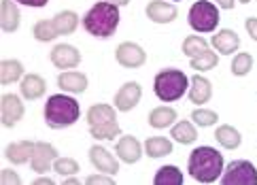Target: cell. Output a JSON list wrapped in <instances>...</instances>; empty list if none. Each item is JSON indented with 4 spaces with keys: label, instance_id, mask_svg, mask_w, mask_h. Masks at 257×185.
I'll return each instance as SVG.
<instances>
[{
    "label": "cell",
    "instance_id": "277c9868",
    "mask_svg": "<svg viewBox=\"0 0 257 185\" xmlns=\"http://www.w3.org/2000/svg\"><path fill=\"white\" fill-rule=\"evenodd\" d=\"M81 117V107L72 96L66 94H53L47 98L45 105V122L53 130H62L72 124H77V119Z\"/></svg>",
    "mask_w": 257,
    "mask_h": 185
},
{
    "label": "cell",
    "instance_id": "7bdbcfd3",
    "mask_svg": "<svg viewBox=\"0 0 257 185\" xmlns=\"http://www.w3.org/2000/svg\"><path fill=\"white\" fill-rule=\"evenodd\" d=\"M238 3H242V5H249V3H251V0H238Z\"/></svg>",
    "mask_w": 257,
    "mask_h": 185
},
{
    "label": "cell",
    "instance_id": "4dcf8cb0",
    "mask_svg": "<svg viewBox=\"0 0 257 185\" xmlns=\"http://www.w3.org/2000/svg\"><path fill=\"white\" fill-rule=\"evenodd\" d=\"M206 49H208V41H204L200 34H189V36H185V41H183V53H185L189 60Z\"/></svg>",
    "mask_w": 257,
    "mask_h": 185
},
{
    "label": "cell",
    "instance_id": "5bb4252c",
    "mask_svg": "<svg viewBox=\"0 0 257 185\" xmlns=\"http://www.w3.org/2000/svg\"><path fill=\"white\" fill-rule=\"evenodd\" d=\"M89 162L98 172H104V174H117L119 172V162L104 149L102 145L89 147Z\"/></svg>",
    "mask_w": 257,
    "mask_h": 185
},
{
    "label": "cell",
    "instance_id": "f546056e",
    "mask_svg": "<svg viewBox=\"0 0 257 185\" xmlns=\"http://www.w3.org/2000/svg\"><path fill=\"white\" fill-rule=\"evenodd\" d=\"M32 34H34V39L41 41V43H51L53 39H58L60 36L51 20H39L32 28Z\"/></svg>",
    "mask_w": 257,
    "mask_h": 185
},
{
    "label": "cell",
    "instance_id": "ac0fdd59",
    "mask_svg": "<svg viewBox=\"0 0 257 185\" xmlns=\"http://www.w3.org/2000/svg\"><path fill=\"white\" fill-rule=\"evenodd\" d=\"M22 24V11L15 0H3L0 3V26L5 32H15Z\"/></svg>",
    "mask_w": 257,
    "mask_h": 185
},
{
    "label": "cell",
    "instance_id": "cb8c5ba5",
    "mask_svg": "<svg viewBox=\"0 0 257 185\" xmlns=\"http://www.w3.org/2000/svg\"><path fill=\"white\" fill-rule=\"evenodd\" d=\"M24 64L15 58H7L0 62V83L3 85H11V83L24 79Z\"/></svg>",
    "mask_w": 257,
    "mask_h": 185
},
{
    "label": "cell",
    "instance_id": "9a60e30c",
    "mask_svg": "<svg viewBox=\"0 0 257 185\" xmlns=\"http://www.w3.org/2000/svg\"><path fill=\"white\" fill-rule=\"evenodd\" d=\"M147 17L153 22V24H170L177 20V7L166 3V0H151L145 9Z\"/></svg>",
    "mask_w": 257,
    "mask_h": 185
},
{
    "label": "cell",
    "instance_id": "30bf717a",
    "mask_svg": "<svg viewBox=\"0 0 257 185\" xmlns=\"http://www.w3.org/2000/svg\"><path fill=\"white\" fill-rule=\"evenodd\" d=\"M49 60L56 68H60L62 72L64 70H75L79 64H81V51L72 45H66V43H60L56 47L51 49L49 53Z\"/></svg>",
    "mask_w": 257,
    "mask_h": 185
},
{
    "label": "cell",
    "instance_id": "83f0119b",
    "mask_svg": "<svg viewBox=\"0 0 257 185\" xmlns=\"http://www.w3.org/2000/svg\"><path fill=\"white\" fill-rule=\"evenodd\" d=\"M183 170L179 166H172V164H166L158 168L153 177V185H183Z\"/></svg>",
    "mask_w": 257,
    "mask_h": 185
},
{
    "label": "cell",
    "instance_id": "603a6c76",
    "mask_svg": "<svg viewBox=\"0 0 257 185\" xmlns=\"http://www.w3.org/2000/svg\"><path fill=\"white\" fill-rule=\"evenodd\" d=\"M174 124H177V111L168 105L155 107L149 113V126L155 128V130H164V128L174 126Z\"/></svg>",
    "mask_w": 257,
    "mask_h": 185
},
{
    "label": "cell",
    "instance_id": "e0dca14e",
    "mask_svg": "<svg viewBox=\"0 0 257 185\" xmlns=\"http://www.w3.org/2000/svg\"><path fill=\"white\" fill-rule=\"evenodd\" d=\"M210 45L215 47L217 53L232 55L234 51H238V47H240V36H238L234 30H229V28H223V30H219V32L213 34Z\"/></svg>",
    "mask_w": 257,
    "mask_h": 185
},
{
    "label": "cell",
    "instance_id": "44dd1931",
    "mask_svg": "<svg viewBox=\"0 0 257 185\" xmlns=\"http://www.w3.org/2000/svg\"><path fill=\"white\" fill-rule=\"evenodd\" d=\"M32 151H34V143L32 141H17L7 145L5 149V158L13 164H26L32 160Z\"/></svg>",
    "mask_w": 257,
    "mask_h": 185
},
{
    "label": "cell",
    "instance_id": "8d00e7d4",
    "mask_svg": "<svg viewBox=\"0 0 257 185\" xmlns=\"http://www.w3.org/2000/svg\"><path fill=\"white\" fill-rule=\"evenodd\" d=\"M244 28H246V32H249L251 39L257 43V17H246Z\"/></svg>",
    "mask_w": 257,
    "mask_h": 185
},
{
    "label": "cell",
    "instance_id": "f1b7e54d",
    "mask_svg": "<svg viewBox=\"0 0 257 185\" xmlns=\"http://www.w3.org/2000/svg\"><path fill=\"white\" fill-rule=\"evenodd\" d=\"M219 64V55H217V51H213V49H206V51H202V53H198L196 58H191L189 60V66L194 68L196 72H206V70H213L215 66Z\"/></svg>",
    "mask_w": 257,
    "mask_h": 185
},
{
    "label": "cell",
    "instance_id": "5b68a950",
    "mask_svg": "<svg viewBox=\"0 0 257 185\" xmlns=\"http://www.w3.org/2000/svg\"><path fill=\"white\" fill-rule=\"evenodd\" d=\"M189 77L179 68H162L153 79V91L162 103H177L189 91Z\"/></svg>",
    "mask_w": 257,
    "mask_h": 185
},
{
    "label": "cell",
    "instance_id": "8992f818",
    "mask_svg": "<svg viewBox=\"0 0 257 185\" xmlns=\"http://www.w3.org/2000/svg\"><path fill=\"white\" fill-rule=\"evenodd\" d=\"M187 22L198 34L215 32V28L219 26V9L210 0H198L189 9Z\"/></svg>",
    "mask_w": 257,
    "mask_h": 185
},
{
    "label": "cell",
    "instance_id": "ffe728a7",
    "mask_svg": "<svg viewBox=\"0 0 257 185\" xmlns=\"http://www.w3.org/2000/svg\"><path fill=\"white\" fill-rule=\"evenodd\" d=\"M45 91H47V83H45V79L41 75H36V72L26 75L20 83V94L26 100H39Z\"/></svg>",
    "mask_w": 257,
    "mask_h": 185
},
{
    "label": "cell",
    "instance_id": "f35d334b",
    "mask_svg": "<svg viewBox=\"0 0 257 185\" xmlns=\"http://www.w3.org/2000/svg\"><path fill=\"white\" fill-rule=\"evenodd\" d=\"M30 185H56V181L49 179V177H39V179H34Z\"/></svg>",
    "mask_w": 257,
    "mask_h": 185
},
{
    "label": "cell",
    "instance_id": "3957f363",
    "mask_svg": "<svg viewBox=\"0 0 257 185\" xmlns=\"http://www.w3.org/2000/svg\"><path fill=\"white\" fill-rule=\"evenodd\" d=\"M87 126H89V134L96 141H115L117 136H121V128H119L117 122V109L106 103H98L89 107Z\"/></svg>",
    "mask_w": 257,
    "mask_h": 185
},
{
    "label": "cell",
    "instance_id": "52a82bcc",
    "mask_svg": "<svg viewBox=\"0 0 257 185\" xmlns=\"http://www.w3.org/2000/svg\"><path fill=\"white\" fill-rule=\"evenodd\" d=\"M221 185H257V168L249 160H234L225 166Z\"/></svg>",
    "mask_w": 257,
    "mask_h": 185
},
{
    "label": "cell",
    "instance_id": "d590c367",
    "mask_svg": "<svg viewBox=\"0 0 257 185\" xmlns=\"http://www.w3.org/2000/svg\"><path fill=\"white\" fill-rule=\"evenodd\" d=\"M0 185H22V177L11 168H3V172H0Z\"/></svg>",
    "mask_w": 257,
    "mask_h": 185
},
{
    "label": "cell",
    "instance_id": "74e56055",
    "mask_svg": "<svg viewBox=\"0 0 257 185\" xmlns=\"http://www.w3.org/2000/svg\"><path fill=\"white\" fill-rule=\"evenodd\" d=\"M17 5H24V7H34V9H41L49 3V0H15Z\"/></svg>",
    "mask_w": 257,
    "mask_h": 185
},
{
    "label": "cell",
    "instance_id": "2e32d148",
    "mask_svg": "<svg viewBox=\"0 0 257 185\" xmlns=\"http://www.w3.org/2000/svg\"><path fill=\"white\" fill-rule=\"evenodd\" d=\"M87 85H89L87 75L79 70H64L58 77V87L62 91H66V94H83Z\"/></svg>",
    "mask_w": 257,
    "mask_h": 185
},
{
    "label": "cell",
    "instance_id": "7a4b0ae2",
    "mask_svg": "<svg viewBox=\"0 0 257 185\" xmlns=\"http://www.w3.org/2000/svg\"><path fill=\"white\" fill-rule=\"evenodd\" d=\"M119 20H121V13H119V7L106 3H96L91 5V9L83 15V28L96 39H108L117 32V26H119Z\"/></svg>",
    "mask_w": 257,
    "mask_h": 185
},
{
    "label": "cell",
    "instance_id": "e575fe53",
    "mask_svg": "<svg viewBox=\"0 0 257 185\" xmlns=\"http://www.w3.org/2000/svg\"><path fill=\"white\" fill-rule=\"evenodd\" d=\"M85 185H117V181L113 179V174L96 172V174H89L85 179Z\"/></svg>",
    "mask_w": 257,
    "mask_h": 185
},
{
    "label": "cell",
    "instance_id": "60d3db41",
    "mask_svg": "<svg viewBox=\"0 0 257 185\" xmlns=\"http://www.w3.org/2000/svg\"><path fill=\"white\" fill-rule=\"evenodd\" d=\"M106 3H111V5H115V7H125L130 0H106Z\"/></svg>",
    "mask_w": 257,
    "mask_h": 185
},
{
    "label": "cell",
    "instance_id": "ba28073f",
    "mask_svg": "<svg viewBox=\"0 0 257 185\" xmlns=\"http://www.w3.org/2000/svg\"><path fill=\"white\" fill-rule=\"evenodd\" d=\"M58 158H60V155H58L56 147H53L51 143L39 141V143H34L30 168H32L36 174H45V172H49V168H53V162H56Z\"/></svg>",
    "mask_w": 257,
    "mask_h": 185
},
{
    "label": "cell",
    "instance_id": "d6986e66",
    "mask_svg": "<svg viewBox=\"0 0 257 185\" xmlns=\"http://www.w3.org/2000/svg\"><path fill=\"white\" fill-rule=\"evenodd\" d=\"M187 94H189L191 103L202 107V105L208 103L210 96H213V85H210V81L206 77L196 75V77H191V81H189V91Z\"/></svg>",
    "mask_w": 257,
    "mask_h": 185
},
{
    "label": "cell",
    "instance_id": "1f68e13d",
    "mask_svg": "<svg viewBox=\"0 0 257 185\" xmlns=\"http://www.w3.org/2000/svg\"><path fill=\"white\" fill-rule=\"evenodd\" d=\"M232 75L234 77H244L249 75L251 68H253V55L251 53H236L234 60H232Z\"/></svg>",
    "mask_w": 257,
    "mask_h": 185
},
{
    "label": "cell",
    "instance_id": "4316f807",
    "mask_svg": "<svg viewBox=\"0 0 257 185\" xmlns=\"http://www.w3.org/2000/svg\"><path fill=\"white\" fill-rule=\"evenodd\" d=\"M51 22L60 36H68L79 28V15L75 11H60L51 17Z\"/></svg>",
    "mask_w": 257,
    "mask_h": 185
},
{
    "label": "cell",
    "instance_id": "ab89813d",
    "mask_svg": "<svg viewBox=\"0 0 257 185\" xmlns=\"http://www.w3.org/2000/svg\"><path fill=\"white\" fill-rule=\"evenodd\" d=\"M210 3H215L221 9H234V0H210Z\"/></svg>",
    "mask_w": 257,
    "mask_h": 185
},
{
    "label": "cell",
    "instance_id": "8fae6325",
    "mask_svg": "<svg viewBox=\"0 0 257 185\" xmlns=\"http://www.w3.org/2000/svg\"><path fill=\"white\" fill-rule=\"evenodd\" d=\"M115 58H117V62L121 64L123 68H141L143 64L147 62V53H145V49L141 47L139 43L125 41V43L117 45Z\"/></svg>",
    "mask_w": 257,
    "mask_h": 185
},
{
    "label": "cell",
    "instance_id": "836d02e7",
    "mask_svg": "<svg viewBox=\"0 0 257 185\" xmlns=\"http://www.w3.org/2000/svg\"><path fill=\"white\" fill-rule=\"evenodd\" d=\"M53 170L62 177H75L79 172V162L75 158H58L53 162Z\"/></svg>",
    "mask_w": 257,
    "mask_h": 185
},
{
    "label": "cell",
    "instance_id": "d4e9b609",
    "mask_svg": "<svg viewBox=\"0 0 257 185\" xmlns=\"http://www.w3.org/2000/svg\"><path fill=\"white\" fill-rule=\"evenodd\" d=\"M170 136L172 141H177L181 145H191L198 141V128L194 126V122L183 119V122H177L170 128Z\"/></svg>",
    "mask_w": 257,
    "mask_h": 185
},
{
    "label": "cell",
    "instance_id": "9c48e42d",
    "mask_svg": "<svg viewBox=\"0 0 257 185\" xmlns=\"http://www.w3.org/2000/svg\"><path fill=\"white\" fill-rule=\"evenodd\" d=\"M24 103L17 94H3L0 98V122L5 128H13L15 124H20L24 119Z\"/></svg>",
    "mask_w": 257,
    "mask_h": 185
},
{
    "label": "cell",
    "instance_id": "4fadbf2b",
    "mask_svg": "<svg viewBox=\"0 0 257 185\" xmlns=\"http://www.w3.org/2000/svg\"><path fill=\"white\" fill-rule=\"evenodd\" d=\"M141 96H143L141 83L127 81V83H123V85L117 89V94H115V109L117 111H132L136 105L141 103Z\"/></svg>",
    "mask_w": 257,
    "mask_h": 185
},
{
    "label": "cell",
    "instance_id": "6da1fadb",
    "mask_svg": "<svg viewBox=\"0 0 257 185\" xmlns=\"http://www.w3.org/2000/svg\"><path fill=\"white\" fill-rule=\"evenodd\" d=\"M225 170V160L215 147L200 145L189 153L187 160V172L191 179H196L202 185H210L217 179H221Z\"/></svg>",
    "mask_w": 257,
    "mask_h": 185
},
{
    "label": "cell",
    "instance_id": "b9f144b4",
    "mask_svg": "<svg viewBox=\"0 0 257 185\" xmlns=\"http://www.w3.org/2000/svg\"><path fill=\"white\" fill-rule=\"evenodd\" d=\"M62 185H81V181L79 179H75V177H70V179H64V183Z\"/></svg>",
    "mask_w": 257,
    "mask_h": 185
},
{
    "label": "cell",
    "instance_id": "ee69618b",
    "mask_svg": "<svg viewBox=\"0 0 257 185\" xmlns=\"http://www.w3.org/2000/svg\"><path fill=\"white\" fill-rule=\"evenodd\" d=\"M172 3H179V0H172Z\"/></svg>",
    "mask_w": 257,
    "mask_h": 185
},
{
    "label": "cell",
    "instance_id": "7c38bea8",
    "mask_svg": "<svg viewBox=\"0 0 257 185\" xmlns=\"http://www.w3.org/2000/svg\"><path fill=\"white\" fill-rule=\"evenodd\" d=\"M115 151H117V158L125 162V164H136L143 158V151H145V145H141V141L132 134H123L119 136V141L115 145Z\"/></svg>",
    "mask_w": 257,
    "mask_h": 185
},
{
    "label": "cell",
    "instance_id": "484cf974",
    "mask_svg": "<svg viewBox=\"0 0 257 185\" xmlns=\"http://www.w3.org/2000/svg\"><path fill=\"white\" fill-rule=\"evenodd\" d=\"M215 141L221 147H225V149H238L240 143H242V134L238 132L234 126L223 124V126H219L215 130Z\"/></svg>",
    "mask_w": 257,
    "mask_h": 185
},
{
    "label": "cell",
    "instance_id": "7402d4cb",
    "mask_svg": "<svg viewBox=\"0 0 257 185\" xmlns=\"http://www.w3.org/2000/svg\"><path fill=\"white\" fill-rule=\"evenodd\" d=\"M172 149H174V145L166 136H149L145 141V153L149 155V158H153V160L166 158V155L172 153Z\"/></svg>",
    "mask_w": 257,
    "mask_h": 185
},
{
    "label": "cell",
    "instance_id": "d6a6232c",
    "mask_svg": "<svg viewBox=\"0 0 257 185\" xmlns=\"http://www.w3.org/2000/svg\"><path fill=\"white\" fill-rule=\"evenodd\" d=\"M191 122H194L196 126H200V128H210V126H215L219 122V115H217V111L198 107L194 113H191Z\"/></svg>",
    "mask_w": 257,
    "mask_h": 185
}]
</instances>
